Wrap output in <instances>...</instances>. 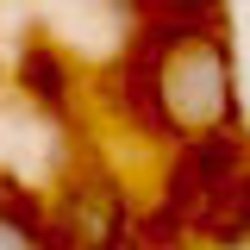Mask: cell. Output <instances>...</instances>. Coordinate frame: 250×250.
<instances>
[{
    "mask_svg": "<svg viewBox=\"0 0 250 250\" xmlns=\"http://www.w3.org/2000/svg\"><path fill=\"white\" fill-rule=\"evenodd\" d=\"M169 106L188 125H213L231 106V69L213 44H188L182 57L169 62Z\"/></svg>",
    "mask_w": 250,
    "mask_h": 250,
    "instance_id": "cell-1",
    "label": "cell"
},
{
    "mask_svg": "<svg viewBox=\"0 0 250 250\" xmlns=\"http://www.w3.org/2000/svg\"><path fill=\"white\" fill-rule=\"evenodd\" d=\"M0 250H38V238H31L13 213H0Z\"/></svg>",
    "mask_w": 250,
    "mask_h": 250,
    "instance_id": "cell-2",
    "label": "cell"
},
{
    "mask_svg": "<svg viewBox=\"0 0 250 250\" xmlns=\"http://www.w3.org/2000/svg\"><path fill=\"white\" fill-rule=\"evenodd\" d=\"M244 225H250V213H244Z\"/></svg>",
    "mask_w": 250,
    "mask_h": 250,
    "instance_id": "cell-3",
    "label": "cell"
}]
</instances>
